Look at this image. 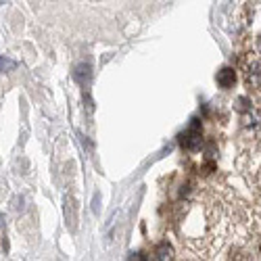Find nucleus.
Returning a JSON list of instances; mask_svg holds the SVG:
<instances>
[{"label": "nucleus", "instance_id": "obj_1", "mask_svg": "<svg viewBox=\"0 0 261 261\" xmlns=\"http://www.w3.org/2000/svg\"><path fill=\"white\" fill-rule=\"evenodd\" d=\"M180 144L188 150H197L201 146V130H199V119H192L190 128L180 136Z\"/></svg>", "mask_w": 261, "mask_h": 261}, {"label": "nucleus", "instance_id": "obj_2", "mask_svg": "<svg viewBox=\"0 0 261 261\" xmlns=\"http://www.w3.org/2000/svg\"><path fill=\"white\" fill-rule=\"evenodd\" d=\"M65 222H67L69 230L75 232V228H78V203H75V199L71 197V194H65Z\"/></svg>", "mask_w": 261, "mask_h": 261}, {"label": "nucleus", "instance_id": "obj_3", "mask_svg": "<svg viewBox=\"0 0 261 261\" xmlns=\"http://www.w3.org/2000/svg\"><path fill=\"white\" fill-rule=\"evenodd\" d=\"M234 82H236V73H234V69H230V67H224L222 71H217V84L222 86V88H232L234 86Z\"/></svg>", "mask_w": 261, "mask_h": 261}, {"label": "nucleus", "instance_id": "obj_4", "mask_svg": "<svg viewBox=\"0 0 261 261\" xmlns=\"http://www.w3.org/2000/svg\"><path fill=\"white\" fill-rule=\"evenodd\" d=\"M75 80H78L82 86H88L92 80V67L90 65H78L75 67Z\"/></svg>", "mask_w": 261, "mask_h": 261}, {"label": "nucleus", "instance_id": "obj_5", "mask_svg": "<svg viewBox=\"0 0 261 261\" xmlns=\"http://www.w3.org/2000/svg\"><path fill=\"white\" fill-rule=\"evenodd\" d=\"M173 257V247L169 243H161L155 249V261H171Z\"/></svg>", "mask_w": 261, "mask_h": 261}, {"label": "nucleus", "instance_id": "obj_6", "mask_svg": "<svg viewBox=\"0 0 261 261\" xmlns=\"http://www.w3.org/2000/svg\"><path fill=\"white\" fill-rule=\"evenodd\" d=\"M247 80L251 82L253 86H257L261 82V67H259V63H251L249 65V69H247Z\"/></svg>", "mask_w": 261, "mask_h": 261}, {"label": "nucleus", "instance_id": "obj_7", "mask_svg": "<svg viewBox=\"0 0 261 261\" xmlns=\"http://www.w3.org/2000/svg\"><path fill=\"white\" fill-rule=\"evenodd\" d=\"M13 69H17V61L8 59V57H0V71L8 73V71H13Z\"/></svg>", "mask_w": 261, "mask_h": 261}, {"label": "nucleus", "instance_id": "obj_8", "mask_svg": "<svg viewBox=\"0 0 261 261\" xmlns=\"http://www.w3.org/2000/svg\"><path fill=\"white\" fill-rule=\"evenodd\" d=\"M21 203H23V197H15L13 199V209L15 211H23V205H21Z\"/></svg>", "mask_w": 261, "mask_h": 261}, {"label": "nucleus", "instance_id": "obj_9", "mask_svg": "<svg viewBox=\"0 0 261 261\" xmlns=\"http://www.w3.org/2000/svg\"><path fill=\"white\" fill-rule=\"evenodd\" d=\"M2 226H4V215L0 213V228H2Z\"/></svg>", "mask_w": 261, "mask_h": 261}]
</instances>
